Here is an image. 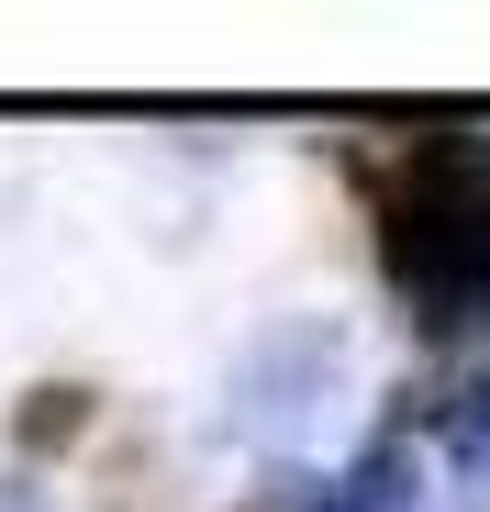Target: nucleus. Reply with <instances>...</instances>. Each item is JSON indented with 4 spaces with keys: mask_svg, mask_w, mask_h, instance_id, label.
Returning <instances> with one entry per match:
<instances>
[{
    "mask_svg": "<svg viewBox=\"0 0 490 512\" xmlns=\"http://www.w3.org/2000/svg\"><path fill=\"white\" fill-rule=\"evenodd\" d=\"M379 268L424 334L490 323V123H435L379 167Z\"/></svg>",
    "mask_w": 490,
    "mask_h": 512,
    "instance_id": "obj_1",
    "label": "nucleus"
},
{
    "mask_svg": "<svg viewBox=\"0 0 490 512\" xmlns=\"http://www.w3.org/2000/svg\"><path fill=\"white\" fill-rule=\"evenodd\" d=\"M401 479H413V446H368L335 479H290L279 512H401Z\"/></svg>",
    "mask_w": 490,
    "mask_h": 512,
    "instance_id": "obj_2",
    "label": "nucleus"
},
{
    "mask_svg": "<svg viewBox=\"0 0 490 512\" xmlns=\"http://www.w3.org/2000/svg\"><path fill=\"white\" fill-rule=\"evenodd\" d=\"M424 435H435V457H446L457 479H490V368H468V379H446V390H435Z\"/></svg>",
    "mask_w": 490,
    "mask_h": 512,
    "instance_id": "obj_3",
    "label": "nucleus"
}]
</instances>
